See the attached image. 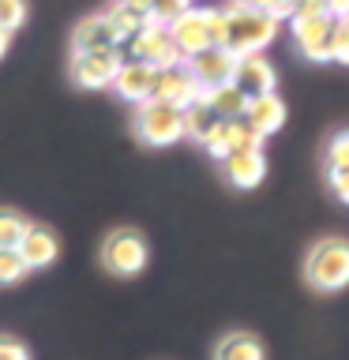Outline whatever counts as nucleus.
Listing matches in <instances>:
<instances>
[{
  "mask_svg": "<svg viewBox=\"0 0 349 360\" xmlns=\"http://www.w3.org/2000/svg\"><path fill=\"white\" fill-rule=\"evenodd\" d=\"M281 22H274L267 11H244V8H222V45L229 56H252L263 53L278 38Z\"/></svg>",
  "mask_w": 349,
  "mask_h": 360,
  "instance_id": "f257e3e1",
  "label": "nucleus"
},
{
  "mask_svg": "<svg viewBox=\"0 0 349 360\" xmlns=\"http://www.w3.org/2000/svg\"><path fill=\"white\" fill-rule=\"evenodd\" d=\"M304 281L315 292L349 289V240L345 236H319L304 255Z\"/></svg>",
  "mask_w": 349,
  "mask_h": 360,
  "instance_id": "f03ea898",
  "label": "nucleus"
},
{
  "mask_svg": "<svg viewBox=\"0 0 349 360\" xmlns=\"http://www.w3.org/2000/svg\"><path fill=\"white\" fill-rule=\"evenodd\" d=\"M120 56H124V64L128 60L151 64V68H158V72H169V68L188 64L184 56H180V49L173 45V38H169V27H158L154 19H146V27L135 34L132 41L120 45Z\"/></svg>",
  "mask_w": 349,
  "mask_h": 360,
  "instance_id": "7ed1b4c3",
  "label": "nucleus"
},
{
  "mask_svg": "<svg viewBox=\"0 0 349 360\" xmlns=\"http://www.w3.org/2000/svg\"><path fill=\"white\" fill-rule=\"evenodd\" d=\"M132 128L146 146H173L177 139H184V112L151 98L146 105L135 109Z\"/></svg>",
  "mask_w": 349,
  "mask_h": 360,
  "instance_id": "20e7f679",
  "label": "nucleus"
},
{
  "mask_svg": "<svg viewBox=\"0 0 349 360\" xmlns=\"http://www.w3.org/2000/svg\"><path fill=\"white\" fill-rule=\"evenodd\" d=\"M146 255H151V248L139 229H113L101 244V263L117 278H135L146 266Z\"/></svg>",
  "mask_w": 349,
  "mask_h": 360,
  "instance_id": "39448f33",
  "label": "nucleus"
},
{
  "mask_svg": "<svg viewBox=\"0 0 349 360\" xmlns=\"http://www.w3.org/2000/svg\"><path fill=\"white\" fill-rule=\"evenodd\" d=\"M334 15H293L289 19V34H293V45L304 60L312 64H331L334 60Z\"/></svg>",
  "mask_w": 349,
  "mask_h": 360,
  "instance_id": "423d86ee",
  "label": "nucleus"
},
{
  "mask_svg": "<svg viewBox=\"0 0 349 360\" xmlns=\"http://www.w3.org/2000/svg\"><path fill=\"white\" fill-rule=\"evenodd\" d=\"M214 11L218 8H191L169 27V38H173V45L180 49L184 60L214 49V34H210L214 30Z\"/></svg>",
  "mask_w": 349,
  "mask_h": 360,
  "instance_id": "0eeeda50",
  "label": "nucleus"
},
{
  "mask_svg": "<svg viewBox=\"0 0 349 360\" xmlns=\"http://www.w3.org/2000/svg\"><path fill=\"white\" fill-rule=\"evenodd\" d=\"M124 64L120 49H101V53H75L72 56V79L75 86H87V90H98V86H113Z\"/></svg>",
  "mask_w": 349,
  "mask_h": 360,
  "instance_id": "6e6552de",
  "label": "nucleus"
},
{
  "mask_svg": "<svg viewBox=\"0 0 349 360\" xmlns=\"http://www.w3.org/2000/svg\"><path fill=\"white\" fill-rule=\"evenodd\" d=\"M233 86L252 101V98H263V94H274L278 86V72L267 56H236V68H233Z\"/></svg>",
  "mask_w": 349,
  "mask_h": 360,
  "instance_id": "1a4fd4ad",
  "label": "nucleus"
},
{
  "mask_svg": "<svg viewBox=\"0 0 349 360\" xmlns=\"http://www.w3.org/2000/svg\"><path fill=\"white\" fill-rule=\"evenodd\" d=\"M203 146H207L210 158L225 162L229 154H241V150H263V135H255L244 120H222L218 128L207 135Z\"/></svg>",
  "mask_w": 349,
  "mask_h": 360,
  "instance_id": "9d476101",
  "label": "nucleus"
},
{
  "mask_svg": "<svg viewBox=\"0 0 349 360\" xmlns=\"http://www.w3.org/2000/svg\"><path fill=\"white\" fill-rule=\"evenodd\" d=\"M203 98L199 83L191 79L188 64L180 68H169V72H158V86H154V101H165V105H173L184 112L188 105H196V101Z\"/></svg>",
  "mask_w": 349,
  "mask_h": 360,
  "instance_id": "9b49d317",
  "label": "nucleus"
},
{
  "mask_svg": "<svg viewBox=\"0 0 349 360\" xmlns=\"http://www.w3.org/2000/svg\"><path fill=\"white\" fill-rule=\"evenodd\" d=\"M154 86H158V68H151V64H135V60L120 64L117 79H113V90H117L124 101H132L135 109L146 105V101L154 98Z\"/></svg>",
  "mask_w": 349,
  "mask_h": 360,
  "instance_id": "f8f14e48",
  "label": "nucleus"
},
{
  "mask_svg": "<svg viewBox=\"0 0 349 360\" xmlns=\"http://www.w3.org/2000/svg\"><path fill=\"white\" fill-rule=\"evenodd\" d=\"M233 68H236V56H229L225 49H207V53H199V56L188 60V72L199 83V90L229 86L233 83Z\"/></svg>",
  "mask_w": 349,
  "mask_h": 360,
  "instance_id": "ddd939ff",
  "label": "nucleus"
},
{
  "mask_svg": "<svg viewBox=\"0 0 349 360\" xmlns=\"http://www.w3.org/2000/svg\"><path fill=\"white\" fill-rule=\"evenodd\" d=\"M222 173L225 180H229L233 188H241V191H252L263 184V176H267V158L263 150H241V154H229L222 162Z\"/></svg>",
  "mask_w": 349,
  "mask_h": 360,
  "instance_id": "4468645a",
  "label": "nucleus"
},
{
  "mask_svg": "<svg viewBox=\"0 0 349 360\" xmlns=\"http://www.w3.org/2000/svg\"><path fill=\"white\" fill-rule=\"evenodd\" d=\"M286 101H281L278 94H263V98H252L248 101V112H244V124L252 128L255 135H274L286 128Z\"/></svg>",
  "mask_w": 349,
  "mask_h": 360,
  "instance_id": "2eb2a0df",
  "label": "nucleus"
},
{
  "mask_svg": "<svg viewBox=\"0 0 349 360\" xmlns=\"http://www.w3.org/2000/svg\"><path fill=\"white\" fill-rule=\"evenodd\" d=\"M19 255L27 259V266H49L56 255H61V240H56V233L49 225H30L27 236H23L19 244Z\"/></svg>",
  "mask_w": 349,
  "mask_h": 360,
  "instance_id": "dca6fc26",
  "label": "nucleus"
},
{
  "mask_svg": "<svg viewBox=\"0 0 349 360\" xmlns=\"http://www.w3.org/2000/svg\"><path fill=\"white\" fill-rule=\"evenodd\" d=\"M72 49L75 53H101V49H117V38H113V27L106 15H87L72 34Z\"/></svg>",
  "mask_w": 349,
  "mask_h": 360,
  "instance_id": "f3484780",
  "label": "nucleus"
},
{
  "mask_svg": "<svg viewBox=\"0 0 349 360\" xmlns=\"http://www.w3.org/2000/svg\"><path fill=\"white\" fill-rule=\"evenodd\" d=\"M214 360H267V349L252 330H229L214 345Z\"/></svg>",
  "mask_w": 349,
  "mask_h": 360,
  "instance_id": "a211bd4d",
  "label": "nucleus"
},
{
  "mask_svg": "<svg viewBox=\"0 0 349 360\" xmlns=\"http://www.w3.org/2000/svg\"><path fill=\"white\" fill-rule=\"evenodd\" d=\"M203 101H207V105L218 112V120H244V112H248V98H244L233 83H229V86L203 90Z\"/></svg>",
  "mask_w": 349,
  "mask_h": 360,
  "instance_id": "6ab92c4d",
  "label": "nucleus"
},
{
  "mask_svg": "<svg viewBox=\"0 0 349 360\" xmlns=\"http://www.w3.org/2000/svg\"><path fill=\"white\" fill-rule=\"evenodd\" d=\"M218 124H222L218 112H214L203 98L196 101V105L184 109V135H188V139H196V143H207V135L218 128Z\"/></svg>",
  "mask_w": 349,
  "mask_h": 360,
  "instance_id": "aec40b11",
  "label": "nucleus"
},
{
  "mask_svg": "<svg viewBox=\"0 0 349 360\" xmlns=\"http://www.w3.org/2000/svg\"><path fill=\"white\" fill-rule=\"evenodd\" d=\"M106 19H109V27H113V38H117V49H120L124 41H132L135 34L146 27V15H135V11L124 8V4H113L106 11Z\"/></svg>",
  "mask_w": 349,
  "mask_h": 360,
  "instance_id": "412c9836",
  "label": "nucleus"
},
{
  "mask_svg": "<svg viewBox=\"0 0 349 360\" xmlns=\"http://www.w3.org/2000/svg\"><path fill=\"white\" fill-rule=\"evenodd\" d=\"M27 229H30V221L23 218L19 210L0 207V248H19L23 236H27Z\"/></svg>",
  "mask_w": 349,
  "mask_h": 360,
  "instance_id": "4be33fe9",
  "label": "nucleus"
},
{
  "mask_svg": "<svg viewBox=\"0 0 349 360\" xmlns=\"http://www.w3.org/2000/svg\"><path fill=\"white\" fill-rule=\"evenodd\" d=\"M323 162H326V173H345V169H349V128L331 135Z\"/></svg>",
  "mask_w": 349,
  "mask_h": 360,
  "instance_id": "5701e85b",
  "label": "nucleus"
},
{
  "mask_svg": "<svg viewBox=\"0 0 349 360\" xmlns=\"http://www.w3.org/2000/svg\"><path fill=\"white\" fill-rule=\"evenodd\" d=\"M27 259L19 255V248H0V285H15L19 278H27Z\"/></svg>",
  "mask_w": 349,
  "mask_h": 360,
  "instance_id": "b1692460",
  "label": "nucleus"
},
{
  "mask_svg": "<svg viewBox=\"0 0 349 360\" xmlns=\"http://www.w3.org/2000/svg\"><path fill=\"white\" fill-rule=\"evenodd\" d=\"M191 8H196L191 0H151V19L158 22V27H173V22Z\"/></svg>",
  "mask_w": 349,
  "mask_h": 360,
  "instance_id": "393cba45",
  "label": "nucleus"
},
{
  "mask_svg": "<svg viewBox=\"0 0 349 360\" xmlns=\"http://www.w3.org/2000/svg\"><path fill=\"white\" fill-rule=\"evenodd\" d=\"M27 19V0H0V30H15Z\"/></svg>",
  "mask_w": 349,
  "mask_h": 360,
  "instance_id": "a878e982",
  "label": "nucleus"
},
{
  "mask_svg": "<svg viewBox=\"0 0 349 360\" xmlns=\"http://www.w3.org/2000/svg\"><path fill=\"white\" fill-rule=\"evenodd\" d=\"M334 60L349 64V15L334 22Z\"/></svg>",
  "mask_w": 349,
  "mask_h": 360,
  "instance_id": "bb28decb",
  "label": "nucleus"
},
{
  "mask_svg": "<svg viewBox=\"0 0 349 360\" xmlns=\"http://www.w3.org/2000/svg\"><path fill=\"white\" fill-rule=\"evenodd\" d=\"M297 4H300V0H263V11L274 22H286V19L297 15Z\"/></svg>",
  "mask_w": 349,
  "mask_h": 360,
  "instance_id": "cd10ccee",
  "label": "nucleus"
},
{
  "mask_svg": "<svg viewBox=\"0 0 349 360\" xmlns=\"http://www.w3.org/2000/svg\"><path fill=\"white\" fill-rule=\"evenodd\" d=\"M0 360H30V353H27V345H23L19 338L0 334Z\"/></svg>",
  "mask_w": 349,
  "mask_h": 360,
  "instance_id": "c85d7f7f",
  "label": "nucleus"
},
{
  "mask_svg": "<svg viewBox=\"0 0 349 360\" xmlns=\"http://www.w3.org/2000/svg\"><path fill=\"white\" fill-rule=\"evenodd\" d=\"M326 188H331L342 202H349V169L345 173H326Z\"/></svg>",
  "mask_w": 349,
  "mask_h": 360,
  "instance_id": "c756f323",
  "label": "nucleus"
},
{
  "mask_svg": "<svg viewBox=\"0 0 349 360\" xmlns=\"http://www.w3.org/2000/svg\"><path fill=\"white\" fill-rule=\"evenodd\" d=\"M297 15L312 19V15H331V0H300L297 4Z\"/></svg>",
  "mask_w": 349,
  "mask_h": 360,
  "instance_id": "7c9ffc66",
  "label": "nucleus"
},
{
  "mask_svg": "<svg viewBox=\"0 0 349 360\" xmlns=\"http://www.w3.org/2000/svg\"><path fill=\"white\" fill-rule=\"evenodd\" d=\"M117 4H124V8H132L135 15H146V19H151V0H117Z\"/></svg>",
  "mask_w": 349,
  "mask_h": 360,
  "instance_id": "2f4dec72",
  "label": "nucleus"
},
{
  "mask_svg": "<svg viewBox=\"0 0 349 360\" xmlns=\"http://www.w3.org/2000/svg\"><path fill=\"white\" fill-rule=\"evenodd\" d=\"M229 8H244V11H263V0H229Z\"/></svg>",
  "mask_w": 349,
  "mask_h": 360,
  "instance_id": "473e14b6",
  "label": "nucleus"
},
{
  "mask_svg": "<svg viewBox=\"0 0 349 360\" xmlns=\"http://www.w3.org/2000/svg\"><path fill=\"white\" fill-rule=\"evenodd\" d=\"M331 15L334 19H345L349 15V0H331Z\"/></svg>",
  "mask_w": 349,
  "mask_h": 360,
  "instance_id": "72a5a7b5",
  "label": "nucleus"
},
{
  "mask_svg": "<svg viewBox=\"0 0 349 360\" xmlns=\"http://www.w3.org/2000/svg\"><path fill=\"white\" fill-rule=\"evenodd\" d=\"M8 41H11V34H8V30H0V56L8 53Z\"/></svg>",
  "mask_w": 349,
  "mask_h": 360,
  "instance_id": "f704fd0d",
  "label": "nucleus"
}]
</instances>
